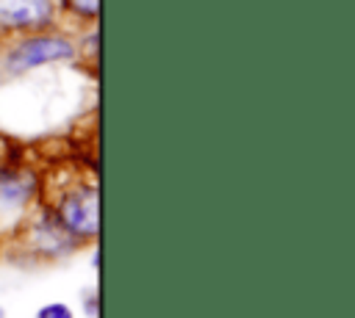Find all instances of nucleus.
Returning <instances> with one entry per match:
<instances>
[{
  "label": "nucleus",
  "mask_w": 355,
  "mask_h": 318,
  "mask_svg": "<svg viewBox=\"0 0 355 318\" xmlns=\"http://www.w3.org/2000/svg\"><path fill=\"white\" fill-rule=\"evenodd\" d=\"M97 304H100V299H97V293H92V296L83 301V310H86V315L97 318V315H100V307H97Z\"/></svg>",
  "instance_id": "6e6552de"
},
{
  "label": "nucleus",
  "mask_w": 355,
  "mask_h": 318,
  "mask_svg": "<svg viewBox=\"0 0 355 318\" xmlns=\"http://www.w3.org/2000/svg\"><path fill=\"white\" fill-rule=\"evenodd\" d=\"M0 318H6V310H3V307H0Z\"/></svg>",
  "instance_id": "1a4fd4ad"
},
{
  "label": "nucleus",
  "mask_w": 355,
  "mask_h": 318,
  "mask_svg": "<svg viewBox=\"0 0 355 318\" xmlns=\"http://www.w3.org/2000/svg\"><path fill=\"white\" fill-rule=\"evenodd\" d=\"M55 3H58V11H67L86 22H94L100 14V0H55Z\"/></svg>",
  "instance_id": "423d86ee"
},
{
  "label": "nucleus",
  "mask_w": 355,
  "mask_h": 318,
  "mask_svg": "<svg viewBox=\"0 0 355 318\" xmlns=\"http://www.w3.org/2000/svg\"><path fill=\"white\" fill-rule=\"evenodd\" d=\"M44 202L53 207L55 221L78 243H94L100 235V188L89 177H72L58 191L44 194Z\"/></svg>",
  "instance_id": "f03ea898"
},
{
  "label": "nucleus",
  "mask_w": 355,
  "mask_h": 318,
  "mask_svg": "<svg viewBox=\"0 0 355 318\" xmlns=\"http://www.w3.org/2000/svg\"><path fill=\"white\" fill-rule=\"evenodd\" d=\"M36 318H75V312H72L69 304H64V301H50V304H44V307H39Z\"/></svg>",
  "instance_id": "0eeeda50"
},
{
  "label": "nucleus",
  "mask_w": 355,
  "mask_h": 318,
  "mask_svg": "<svg viewBox=\"0 0 355 318\" xmlns=\"http://www.w3.org/2000/svg\"><path fill=\"white\" fill-rule=\"evenodd\" d=\"M78 55L72 39L53 33V30H39V33H25V36H14V41L3 50V69L11 77H19L31 69L47 66V64H61V61H72Z\"/></svg>",
  "instance_id": "7ed1b4c3"
},
{
  "label": "nucleus",
  "mask_w": 355,
  "mask_h": 318,
  "mask_svg": "<svg viewBox=\"0 0 355 318\" xmlns=\"http://www.w3.org/2000/svg\"><path fill=\"white\" fill-rule=\"evenodd\" d=\"M14 246H19L22 254L33 257V260H44V263H55L64 260L67 254H72L78 249V243L64 232V227L55 221L53 207L42 199L33 213L25 218V224L19 227V232L8 241Z\"/></svg>",
  "instance_id": "20e7f679"
},
{
  "label": "nucleus",
  "mask_w": 355,
  "mask_h": 318,
  "mask_svg": "<svg viewBox=\"0 0 355 318\" xmlns=\"http://www.w3.org/2000/svg\"><path fill=\"white\" fill-rule=\"evenodd\" d=\"M55 17H58L55 0H0V36L53 30Z\"/></svg>",
  "instance_id": "39448f33"
},
{
  "label": "nucleus",
  "mask_w": 355,
  "mask_h": 318,
  "mask_svg": "<svg viewBox=\"0 0 355 318\" xmlns=\"http://www.w3.org/2000/svg\"><path fill=\"white\" fill-rule=\"evenodd\" d=\"M44 199V174L25 163V149L0 152V243H8Z\"/></svg>",
  "instance_id": "f257e3e1"
}]
</instances>
